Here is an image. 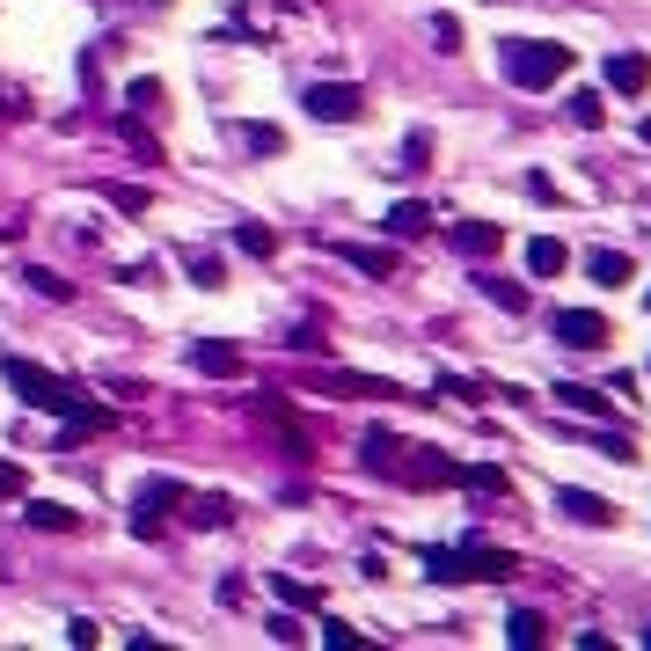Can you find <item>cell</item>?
<instances>
[{
    "mask_svg": "<svg viewBox=\"0 0 651 651\" xmlns=\"http://www.w3.org/2000/svg\"><path fill=\"white\" fill-rule=\"evenodd\" d=\"M417 556H425V579H439V585H498L520 571L512 549H483V542H469V549H417Z\"/></svg>",
    "mask_w": 651,
    "mask_h": 651,
    "instance_id": "6da1fadb",
    "label": "cell"
},
{
    "mask_svg": "<svg viewBox=\"0 0 651 651\" xmlns=\"http://www.w3.org/2000/svg\"><path fill=\"white\" fill-rule=\"evenodd\" d=\"M0 374H8V388L23 395L29 411H51V417H73V411H81V388H73L67 374H51V366L23 359V352H8V359H0Z\"/></svg>",
    "mask_w": 651,
    "mask_h": 651,
    "instance_id": "7a4b0ae2",
    "label": "cell"
},
{
    "mask_svg": "<svg viewBox=\"0 0 651 651\" xmlns=\"http://www.w3.org/2000/svg\"><path fill=\"white\" fill-rule=\"evenodd\" d=\"M571 73V45H506V81L512 88H549Z\"/></svg>",
    "mask_w": 651,
    "mask_h": 651,
    "instance_id": "3957f363",
    "label": "cell"
},
{
    "mask_svg": "<svg viewBox=\"0 0 651 651\" xmlns=\"http://www.w3.org/2000/svg\"><path fill=\"white\" fill-rule=\"evenodd\" d=\"M300 103H308L315 125H359L366 118V88L359 81H315V88H300Z\"/></svg>",
    "mask_w": 651,
    "mask_h": 651,
    "instance_id": "277c9868",
    "label": "cell"
},
{
    "mask_svg": "<svg viewBox=\"0 0 651 651\" xmlns=\"http://www.w3.org/2000/svg\"><path fill=\"white\" fill-rule=\"evenodd\" d=\"M169 506H184V483H176V476H146V483H140V506H132V534H146V542H154Z\"/></svg>",
    "mask_w": 651,
    "mask_h": 651,
    "instance_id": "5b68a950",
    "label": "cell"
},
{
    "mask_svg": "<svg viewBox=\"0 0 651 651\" xmlns=\"http://www.w3.org/2000/svg\"><path fill=\"white\" fill-rule=\"evenodd\" d=\"M315 388H322V395H359V403H395V395H403V388L381 381V374H344V366H322Z\"/></svg>",
    "mask_w": 651,
    "mask_h": 651,
    "instance_id": "8992f818",
    "label": "cell"
},
{
    "mask_svg": "<svg viewBox=\"0 0 651 651\" xmlns=\"http://www.w3.org/2000/svg\"><path fill=\"white\" fill-rule=\"evenodd\" d=\"M395 483H417V490H447V483H461V461L433 454V447H411V461H395Z\"/></svg>",
    "mask_w": 651,
    "mask_h": 651,
    "instance_id": "52a82bcc",
    "label": "cell"
},
{
    "mask_svg": "<svg viewBox=\"0 0 651 651\" xmlns=\"http://www.w3.org/2000/svg\"><path fill=\"white\" fill-rule=\"evenodd\" d=\"M549 330H556V344H571V352H601V344L615 338V330H607V315H593V308H564Z\"/></svg>",
    "mask_w": 651,
    "mask_h": 651,
    "instance_id": "ba28073f",
    "label": "cell"
},
{
    "mask_svg": "<svg viewBox=\"0 0 651 651\" xmlns=\"http://www.w3.org/2000/svg\"><path fill=\"white\" fill-rule=\"evenodd\" d=\"M556 506H564V520H579V528H615V520H623L601 490H579V483H564V490H556Z\"/></svg>",
    "mask_w": 651,
    "mask_h": 651,
    "instance_id": "9c48e42d",
    "label": "cell"
},
{
    "mask_svg": "<svg viewBox=\"0 0 651 651\" xmlns=\"http://www.w3.org/2000/svg\"><path fill=\"white\" fill-rule=\"evenodd\" d=\"M601 73H607L615 96H644V88H651V59H644V51H615Z\"/></svg>",
    "mask_w": 651,
    "mask_h": 651,
    "instance_id": "30bf717a",
    "label": "cell"
},
{
    "mask_svg": "<svg viewBox=\"0 0 651 651\" xmlns=\"http://www.w3.org/2000/svg\"><path fill=\"white\" fill-rule=\"evenodd\" d=\"M191 366H198V374H213V381H227V374H241V344L198 338V344H191Z\"/></svg>",
    "mask_w": 651,
    "mask_h": 651,
    "instance_id": "8fae6325",
    "label": "cell"
},
{
    "mask_svg": "<svg viewBox=\"0 0 651 651\" xmlns=\"http://www.w3.org/2000/svg\"><path fill=\"white\" fill-rule=\"evenodd\" d=\"M381 227H388L395 241H411V235H425V227H433V205H425V198H395Z\"/></svg>",
    "mask_w": 651,
    "mask_h": 651,
    "instance_id": "7c38bea8",
    "label": "cell"
},
{
    "mask_svg": "<svg viewBox=\"0 0 651 651\" xmlns=\"http://www.w3.org/2000/svg\"><path fill=\"white\" fill-rule=\"evenodd\" d=\"M23 520H29L37 534H73V528H81V512H73V506H59V498H29V506H23Z\"/></svg>",
    "mask_w": 651,
    "mask_h": 651,
    "instance_id": "4fadbf2b",
    "label": "cell"
},
{
    "mask_svg": "<svg viewBox=\"0 0 651 651\" xmlns=\"http://www.w3.org/2000/svg\"><path fill=\"white\" fill-rule=\"evenodd\" d=\"M585 271H593V286H629V279H637V264H629L623 249H585Z\"/></svg>",
    "mask_w": 651,
    "mask_h": 651,
    "instance_id": "5bb4252c",
    "label": "cell"
},
{
    "mask_svg": "<svg viewBox=\"0 0 651 651\" xmlns=\"http://www.w3.org/2000/svg\"><path fill=\"white\" fill-rule=\"evenodd\" d=\"M564 264H571V249H564L556 235H534L528 241V279H556Z\"/></svg>",
    "mask_w": 651,
    "mask_h": 651,
    "instance_id": "9a60e30c",
    "label": "cell"
},
{
    "mask_svg": "<svg viewBox=\"0 0 651 651\" xmlns=\"http://www.w3.org/2000/svg\"><path fill=\"white\" fill-rule=\"evenodd\" d=\"M498 241H506V235H498L490 220H461V227H454V249H461V257H498Z\"/></svg>",
    "mask_w": 651,
    "mask_h": 651,
    "instance_id": "2e32d148",
    "label": "cell"
},
{
    "mask_svg": "<svg viewBox=\"0 0 651 651\" xmlns=\"http://www.w3.org/2000/svg\"><path fill=\"white\" fill-rule=\"evenodd\" d=\"M476 293L490 300V308H506V315H528V300H534L528 286H512V279H483V271H476Z\"/></svg>",
    "mask_w": 651,
    "mask_h": 651,
    "instance_id": "e0dca14e",
    "label": "cell"
},
{
    "mask_svg": "<svg viewBox=\"0 0 651 651\" xmlns=\"http://www.w3.org/2000/svg\"><path fill=\"white\" fill-rule=\"evenodd\" d=\"M344 264L366 271V279H395V249H366V241H344Z\"/></svg>",
    "mask_w": 651,
    "mask_h": 651,
    "instance_id": "ac0fdd59",
    "label": "cell"
},
{
    "mask_svg": "<svg viewBox=\"0 0 651 651\" xmlns=\"http://www.w3.org/2000/svg\"><path fill=\"white\" fill-rule=\"evenodd\" d=\"M542 637H549V623H542V615H534V607H512V615H506V644H512V651L542 644Z\"/></svg>",
    "mask_w": 651,
    "mask_h": 651,
    "instance_id": "d6986e66",
    "label": "cell"
},
{
    "mask_svg": "<svg viewBox=\"0 0 651 651\" xmlns=\"http://www.w3.org/2000/svg\"><path fill=\"white\" fill-rule=\"evenodd\" d=\"M125 110H132V118H162V110H169V103H162V81H154V73H140V81L125 88Z\"/></svg>",
    "mask_w": 651,
    "mask_h": 651,
    "instance_id": "ffe728a7",
    "label": "cell"
},
{
    "mask_svg": "<svg viewBox=\"0 0 651 651\" xmlns=\"http://www.w3.org/2000/svg\"><path fill=\"white\" fill-rule=\"evenodd\" d=\"M395 454H403V447H395L388 433H366V447H359V461L374 469V476H395Z\"/></svg>",
    "mask_w": 651,
    "mask_h": 651,
    "instance_id": "44dd1931",
    "label": "cell"
},
{
    "mask_svg": "<svg viewBox=\"0 0 651 651\" xmlns=\"http://www.w3.org/2000/svg\"><path fill=\"white\" fill-rule=\"evenodd\" d=\"M235 249H241V257H279V235H271V227H257V220H241V227H235Z\"/></svg>",
    "mask_w": 651,
    "mask_h": 651,
    "instance_id": "7402d4cb",
    "label": "cell"
},
{
    "mask_svg": "<svg viewBox=\"0 0 651 651\" xmlns=\"http://www.w3.org/2000/svg\"><path fill=\"white\" fill-rule=\"evenodd\" d=\"M556 403H564V411H579V417H607V395H593V388H579V381L556 388Z\"/></svg>",
    "mask_w": 651,
    "mask_h": 651,
    "instance_id": "603a6c76",
    "label": "cell"
},
{
    "mask_svg": "<svg viewBox=\"0 0 651 651\" xmlns=\"http://www.w3.org/2000/svg\"><path fill=\"white\" fill-rule=\"evenodd\" d=\"M191 528H235V498H220V490H213V498H198Z\"/></svg>",
    "mask_w": 651,
    "mask_h": 651,
    "instance_id": "cb8c5ba5",
    "label": "cell"
},
{
    "mask_svg": "<svg viewBox=\"0 0 651 651\" xmlns=\"http://www.w3.org/2000/svg\"><path fill=\"white\" fill-rule=\"evenodd\" d=\"M241 146L249 154H286V132L279 125H241Z\"/></svg>",
    "mask_w": 651,
    "mask_h": 651,
    "instance_id": "d4e9b609",
    "label": "cell"
},
{
    "mask_svg": "<svg viewBox=\"0 0 651 651\" xmlns=\"http://www.w3.org/2000/svg\"><path fill=\"white\" fill-rule=\"evenodd\" d=\"M461 45H469V29H461V15H433V51H447V59H454Z\"/></svg>",
    "mask_w": 651,
    "mask_h": 651,
    "instance_id": "484cf974",
    "label": "cell"
},
{
    "mask_svg": "<svg viewBox=\"0 0 651 651\" xmlns=\"http://www.w3.org/2000/svg\"><path fill=\"white\" fill-rule=\"evenodd\" d=\"M118 132H125V146H132L140 162H154V154H162V146H154V132H146V125L132 118V110H125V118H118Z\"/></svg>",
    "mask_w": 651,
    "mask_h": 651,
    "instance_id": "4316f807",
    "label": "cell"
},
{
    "mask_svg": "<svg viewBox=\"0 0 651 651\" xmlns=\"http://www.w3.org/2000/svg\"><path fill=\"white\" fill-rule=\"evenodd\" d=\"M571 118H579V125H593V132H601V118H607L601 88H579V96H571Z\"/></svg>",
    "mask_w": 651,
    "mask_h": 651,
    "instance_id": "83f0119b",
    "label": "cell"
},
{
    "mask_svg": "<svg viewBox=\"0 0 651 651\" xmlns=\"http://www.w3.org/2000/svg\"><path fill=\"white\" fill-rule=\"evenodd\" d=\"M23 279H29V286H37V293H45V300H73V286H67V279H59V271H45V264H29Z\"/></svg>",
    "mask_w": 651,
    "mask_h": 651,
    "instance_id": "f1b7e54d",
    "label": "cell"
},
{
    "mask_svg": "<svg viewBox=\"0 0 651 651\" xmlns=\"http://www.w3.org/2000/svg\"><path fill=\"white\" fill-rule=\"evenodd\" d=\"M271 593H279V601H286V607H315V601H322V593H315V585L286 579V571H279V579H271Z\"/></svg>",
    "mask_w": 651,
    "mask_h": 651,
    "instance_id": "f546056e",
    "label": "cell"
},
{
    "mask_svg": "<svg viewBox=\"0 0 651 651\" xmlns=\"http://www.w3.org/2000/svg\"><path fill=\"white\" fill-rule=\"evenodd\" d=\"M461 483H469V490H506V469H490V461H476V469H461Z\"/></svg>",
    "mask_w": 651,
    "mask_h": 651,
    "instance_id": "4dcf8cb0",
    "label": "cell"
},
{
    "mask_svg": "<svg viewBox=\"0 0 651 651\" xmlns=\"http://www.w3.org/2000/svg\"><path fill=\"white\" fill-rule=\"evenodd\" d=\"M293 352H308V359H322V352H330V338H322V330H315V322H300V330H293Z\"/></svg>",
    "mask_w": 651,
    "mask_h": 651,
    "instance_id": "1f68e13d",
    "label": "cell"
},
{
    "mask_svg": "<svg viewBox=\"0 0 651 651\" xmlns=\"http://www.w3.org/2000/svg\"><path fill=\"white\" fill-rule=\"evenodd\" d=\"M425 162H433V132H411L403 140V169H425Z\"/></svg>",
    "mask_w": 651,
    "mask_h": 651,
    "instance_id": "d6a6232c",
    "label": "cell"
},
{
    "mask_svg": "<svg viewBox=\"0 0 651 651\" xmlns=\"http://www.w3.org/2000/svg\"><path fill=\"white\" fill-rule=\"evenodd\" d=\"M191 286H205V293L220 286V257H191Z\"/></svg>",
    "mask_w": 651,
    "mask_h": 651,
    "instance_id": "836d02e7",
    "label": "cell"
},
{
    "mask_svg": "<svg viewBox=\"0 0 651 651\" xmlns=\"http://www.w3.org/2000/svg\"><path fill=\"white\" fill-rule=\"evenodd\" d=\"M23 490H29V476L15 469V461H0V498H23Z\"/></svg>",
    "mask_w": 651,
    "mask_h": 651,
    "instance_id": "e575fe53",
    "label": "cell"
},
{
    "mask_svg": "<svg viewBox=\"0 0 651 651\" xmlns=\"http://www.w3.org/2000/svg\"><path fill=\"white\" fill-rule=\"evenodd\" d=\"M67 637H73V644H81V651H88V644H96V637H103V623H88V615H73V623H67Z\"/></svg>",
    "mask_w": 651,
    "mask_h": 651,
    "instance_id": "d590c367",
    "label": "cell"
},
{
    "mask_svg": "<svg viewBox=\"0 0 651 651\" xmlns=\"http://www.w3.org/2000/svg\"><path fill=\"white\" fill-rule=\"evenodd\" d=\"M110 205H118V213H146L154 198H146V191H125V184H118V191H110Z\"/></svg>",
    "mask_w": 651,
    "mask_h": 651,
    "instance_id": "8d00e7d4",
    "label": "cell"
},
{
    "mask_svg": "<svg viewBox=\"0 0 651 651\" xmlns=\"http://www.w3.org/2000/svg\"><path fill=\"white\" fill-rule=\"evenodd\" d=\"M322 644L344 651V644H359V629H352V623H322Z\"/></svg>",
    "mask_w": 651,
    "mask_h": 651,
    "instance_id": "74e56055",
    "label": "cell"
},
{
    "mask_svg": "<svg viewBox=\"0 0 651 651\" xmlns=\"http://www.w3.org/2000/svg\"><path fill=\"white\" fill-rule=\"evenodd\" d=\"M15 235H23V220H0V241H15Z\"/></svg>",
    "mask_w": 651,
    "mask_h": 651,
    "instance_id": "f35d334b",
    "label": "cell"
},
{
    "mask_svg": "<svg viewBox=\"0 0 651 651\" xmlns=\"http://www.w3.org/2000/svg\"><path fill=\"white\" fill-rule=\"evenodd\" d=\"M637 140H644V146H651V118H644V125H637Z\"/></svg>",
    "mask_w": 651,
    "mask_h": 651,
    "instance_id": "ab89813d",
    "label": "cell"
},
{
    "mask_svg": "<svg viewBox=\"0 0 651 651\" xmlns=\"http://www.w3.org/2000/svg\"><path fill=\"white\" fill-rule=\"evenodd\" d=\"M146 8H162V0H146Z\"/></svg>",
    "mask_w": 651,
    "mask_h": 651,
    "instance_id": "60d3db41",
    "label": "cell"
},
{
    "mask_svg": "<svg viewBox=\"0 0 651 651\" xmlns=\"http://www.w3.org/2000/svg\"><path fill=\"white\" fill-rule=\"evenodd\" d=\"M644 308H651V293H644Z\"/></svg>",
    "mask_w": 651,
    "mask_h": 651,
    "instance_id": "b9f144b4",
    "label": "cell"
},
{
    "mask_svg": "<svg viewBox=\"0 0 651 651\" xmlns=\"http://www.w3.org/2000/svg\"><path fill=\"white\" fill-rule=\"evenodd\" d=\"M644 644H651V629H644Z\"/></svg>",
    "mask_w": 651,
    "mask_h": 651,
    "instance_id": "7bdbcfd3",
    "label": "cell"
}]
</instances>
